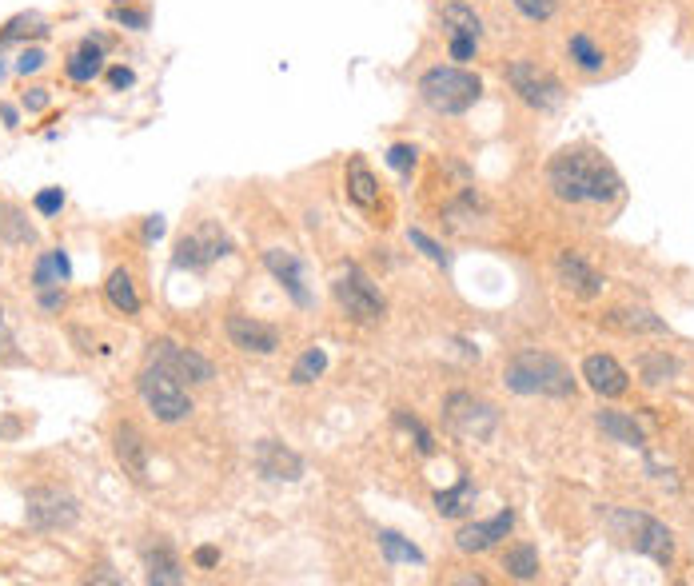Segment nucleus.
Listing matches in <instances>:
<instances>
[{"instance_id": "cd10ccee", "label": "nucleus", "mask_w": 694, "mask_h": 586, "mask_svg": "<svg viewBox=\"0 0 694 586\" xmlns=\"http://www.w3.org/2000/svg\"><path fill=\"white\" fill-rule=\"evenodd\" d=\"M0 240H4V244H32V240H36L32 224H28L24 212L12 208V204H0Z\"/></svg>"}, {"instance_id": "5701e85b", "label": "nucleus", "mask_w": 694, "mask_h": 586, "mask_svg": "<svg viewBox=\"0 0 694 586\" xmlns=\"http://www.w3.org/2000/svg\"><path fill=\"white\" fill-rule=\"evenodd\" d=\"M599 427L623 443V447H643V427L635 423V415H623V411H599Z\"/></svg>"}, {"instance_id": "c85d7f7f", "label": "nucleus", "mask_w": 694, "mask_h": 586, "mask_svg": "<svg viewBox=\"0 0 694 586\" xmlns=\"http://www.w3.org/2000/svg\"><path fill=\"white\" fill-rule=\"evenodd\" d=\"M567 52H571V60H575L583 72H603V64H607L603 48H595V40H591L587 32H575V36L567 40Z\"/></svg>"}, {"instance_id": "39448f33", "label": "nucleus", "mask_w": 694, "mask_h": 586, "mask_svg": "<svg viewBox=\"0 0 694 586\" xmlns=\"http://www.w3.org/2000/svg\"><path fill=\"white\" fill-rule=\"evenodd\" d=\"M443 423H447V431H451L455 439L487 443V439L495 435V427H499V411H495L487 399L471 395V391H451V395L443 399Z\"/></svg>"}, {"instance_id": "c756f323", "label": "nucleus", "mask_w": 694, "mask_h": 586, "mask_svg": "<svg viewBox=\"0 0 694 586\" xmlns=\"http://www.w3.org/2000/svg\"><path fill=\"white\" fill-rule=\"evenodd\" d=\"M379 551H383L387 563H415V567H423V551L411 547V543H407L403 535H395V531H379Z\"/></svg>"}, {"instance_id": "473e14b6", "label": "nucleus", "mask_w": 694, "mask_h": 586, "mask_svg": "<svg viewBox=\"0 0 694 586\" xmlns=\"http://www.w3.org/2000/svg\"><path fill=\"white\" fill-rule=\"evenodd\" d=\"M32 284H36V292H48V288H60V284H64V272L56 268V256H52V252L36 260V272H32Z\"/></svg>"}, {"instance_id": "b1692460", "label": "nucleus", "mask_w": 694, "mask_h": 586, "mask_svg": "<svg viewBox=\"0 0 694 586\" xmlns=\"http://www.w3.org/2000/svg\"><path fill=\"white\" fill-rule=\"evenodd\" d=\"M100 44H80L72 56H68V64H64V72H68V80H76V84H88L96 72H100Z\"/></svg>"}, {"instance_id": "e433bc0d", "label": "nucleus", "mask_w": 694, "mask_h": 586, "mask_svg": "<svg viewBox=\"0 0 694 586\" xmlns=\"http://www.w3.org/2000/svg\"><path fill=\"white\" fill-rule=\"evenodd\" d=\"M527 20H551L555 16V0H511Z\"/></svg>"}, {"instance_id": "f8f14e48", "label": "nucleus", "mask_w": 694, "mask_h": 586, "mask_svg": "<svg viewBox=\"0 0 694 586\" xmlns=\"http://www.w3.org/2000/svg\"><path fill=\"white\" fill-rule=\"evenodd\" d=\"M336 299H340V307H344L347 315L359 319V323L383 319V295L371 288V280L359 268H347L344 276L336 280Z\"/></svg>"}, {"instance_id": "412c9836", "label": "nucleus", "mask_w": 694, "mask_h": 586, "mask_svg": "<svg viewBox=\"0 0 694 586\" xmlns=\"http://www.w3.org/2000/svg\"><path fill=\"white\" fill-rule=\"evenodd\" d=\"M607 327L627 331V335H667V323L659 315H651L647 307H623L607 315Z\"/></svg>"}, {"instance_id": "bb28decb", "label": "nucleus", "mask_w": 694, "mask_h": 586, "mask_svg": "<svg viewBox=\"0 0 694 586\" xmlns=\"http://www.w3.org/2000/svg\"><path fill=\"white\" fill-rule=\"evenodd\" d=\"M471 503H475V487H471V479H459L451 491H439V495H435V511H439V515H447V519L467 515V511H471Z\"/></svg>"}, {"instance_id": "aec40b11", "label": "nucleus", "mask_w": 694, "mask_h": 586, "mask_svg": "<svg viewBox=\"0 0 694 586\" xmlns=\"http://www.w3.org/2000/svg\"><path fill=\"white\" fill-rule=\"evenodd\" d=\"M347 200L355 208H363V212H371L379 204V180L371 176V168H367L363 156H351L347 160Z\"/></svg>"}, {"instance_id": "c03bdc74", "label": "nucleus", "mask_w": 694, "mask_h": 586, "mask_svg": "<svg viewBox=\"0 0 694 586\" xmlns=\"http://www.w3.org/2000/svg\"><path fill=\"white\" fill-rule=\"evenodd\" d=\"M220 563V551L216 547H200L196 551V567H216Z\"/></svg>"}, {"instance_id": "0eeeda50", "label": "nucleus", "mask_w": 694, "mask_h": 586, "mask_svg": "<svg viewBox=\"0 0 694 586\" xmlns=\"http://www.w3.org/2000/svg\"><path fill=\"white\" fill-rule=\"evenodd\" d=\"M507 84L511 92L527 104V108H539V112H551L563 104V84L551 68L535 64V60H511L507 64Z\"/></svg>"}, {"instance_id": "37998d69", "label": "nucleus", "mask_w": 694, "mask_h": 586, "mask_svg": "<svg viewBox=\"0 0 694 586\" xmlns=\"http://www.w3.org/2000/svg\"><path fill=\"white\" fill-rule=\"evenodd\" d=\"M40 307H48V311L64 307V292H60V288H48V292H40Z\"/></svg>"}, {"instance_id": "7ed1b4c3", "label": "nucleus", "mask_w": 694, "mask_h": 586, "mask_svg": "<svg viewBox=\"0 0 694 586\" xmlns=\"http://www.w3.org/2000/svg\"><path fill=\"white\" fill-rule=\"evenodd\" d=\"M419 96L439 116H463V112H471L479 104L483 80L475 72H467V68H455V64L443 68L439 64V68H427L419 76Z\"/></svg>"}, {"instance_id": "a19ab883", "label": "nucleus", "mask_w": 694, "mask_h": 586, "mask_svg": "<svg viewBox=\"0 0 694 586\" xmlns=\"http://www.w3.org/2000/svg\"><path fill=\"white\" fill-rule=\"evenodd\" d=\"M116 20H120V24H128V28H144V24H148V16H144V12H136V8H120V12H116Z\"/></svg>"}, {"instance_id": "2eb2a0df", "label": "nucleus", "mask_w": 694, "mask_h": 586, "mask_svg": "<svg viewBox=\"0 0 694 586\" xmlns=\"http://www.w3.org/2000/svg\"><path fill=\"white\" fill-rule=\"evenodd\" d=\"M256 467H260V475H268V479H276V483H296V479H304V459H300L292 447H284L280 439H260V443H256Z\"/></svg>"}, {"instance_id": "a878e982", "label": "nucleus", "mask_w": 694, "mask_h": 586, "mask_svg": "<svg viewBox=\"0 0 694 586\" xmlns=\"http://www.w3.org/2000/svg\"><path fill=\"white\" fill-rule=\"evenodd\" d=\"M104 292H108V303L116 311H124V315H136L140 311V295H136V284H132L128 272H112L108 284H104Z\"/></svg>"}, {"instance_id": "72a5a7b5", "label": "nucleus", "mask_w": 694, "mask_h": 586, "mask_svg": "<svg viewBox=\"0 0 694 586\" xmlns=\"http://www.w3.org/2000/svg\"><path fill=\"white\" fill-rule=\"evenodd\" d=\"M407 240H411V248H419V252H423L431 264H439V268H447V264H451V256H447V252H443V248H439V244H435L427 232L411 228V232H407Z\"/></svg>"}, {"instance_id": "2f4dec72", "label": "nucleus", "mask_w": 694, "mask_h": 586, "mask_svg": "<svg viewBox=\"0 0 694 586\" xmlns=\"http://www.w3.org/2000/svg\"><path fill=\"white\" fill-rule=\"evenodd\" d=\"M328 371V351L324 347H308L300 359H296V367H292V383H316L320 375Z\"/></svg>"}, {"instance_id": "c9c22d12", "label": "nucleus", "mask_w": 694, "mask_h": 586, "mask_svg": "<svg viewBox=\"0 0 694 586\" xmlns=\"http://www.w3.org/2000/svg\"><path fill=\"white\" fill-rule=\"evenodd\" d=\"M415 156H419V152H415L411 144H391V148H387V164H391L395 172H411V168H415Z\"/></svg>"}, {"instance_id": "1a4fd4ad", "label": "nucleus", "mask_w": 694, "mask_h": 586, "mask_svg": "<svg viewBox=\"0 0 694 586\" xmlns=\"http://www.w3.org/2000/svg\"><path fill=\"white\" fill-rule=\"evenodd\" d=\"M228 252H232V240H228L216 224H200L196 232L180 236V244H176V268L204 272V268H212L216 260H224Z\"/></svg>"}, {"instance_id": "a211bd4d", "label": "nucleus", "mask_w": 694, "mask_h": 586, "mask_svg": "<svg viewBox=\"0 0 694 586\" xmlns=\"http://www.w3.org/2000/svg\"><path fill=\"white\" fill-rule=\"evenodd\" d=\"M559 280H563V288L567 292H575L579 299H595V295L603 292V276L579 256V252H563L559 256Z\"/></svg>"}, {"instance_id": "de8ad7c7", "label": "nucleus", "mask_w": 694, "mask_h": 586, "mask_svg": "<svg viewBox=\"0 0 694 586\" xmlns=\"http://www.w3.org/2000/svg\"><path fill=\"white\" fill-rule=\"evenodd\" d=\"M0 76H4V64H0Z\"/></svg>"}, {"instance_id": "4468645a", "label": "nucleus", "mask_w": 694, "mask_h": 586, "mask_svg": "<svg viewBox=\"0 0 694 586\" xmlns=\"http://www.w3.org/2000/svg\"><path fill=\"white\" fill-rule=\"evenodd\" d=\"M583 379H587V387H591L595 395H603V399H619V395H627V387H631V375H627V367H623L615 355H587V359H583Z\"/></svg>"}, {"instance_id": "49530a36", "label": "nucleus", "mask_w": 694, "mask_h": 586, "mask_svg": "<svg viewBox=\"0 0 694 586\" xmlns=\"http://www.w3.org/2000/svg\"><path fill=\"white\" fill-rule=\"evenodd\" d=\"M4 347H12V339H8V331H4V319H0V355H4Z\"/></svg>"}, {"instance_id": "f03ea898", "label": "nucleus", "mask_w": 694, "mask_h": 586, "mask_svg": "<svg viewBox=\"0 0 694 586\" xmlns=\"http://www.w3.org/2000/svg\"><path fill=\"white\" fill-rule=\"evenodd\" d=\"M503 383L515 391V395H551V399H571L575 395V379H571V367L551 355V351H519L507 359L503 367Z\"/></svg>"}, {"instance_id": "58836bf2", "label": "nucleus", "mask_w": 694, "mask_h": 586, "mask_svg": "<svg viewBox=\"0 0 694 586\" xmlns=\"http://www.w3.org/2000/svg\"><path fill=\"white\" fill-rule=\"evenodd\" d=\"M44 60H48V56H44L40 48H24V52H20V60H16V72H20V76L40 72V68H44Z\"/></svg>"}, {"instance_id": "4be33fe9", "label": "nucleus", "mask_w": 694, "mask_h": 586, "mask_svg": "<svg viewBox=\"0 0 694 586\" xmlns=\"http://www.w3.org/2000/svg\"><path fill=\"white\" fill-rule=\"evenodd\" d=\"M144 567H148V583L156 586H180L184 583V567L168 547H152L144 551Z\"/></svg>"}, {"instance_id": "a18cd8bd", "label": "nucleus", "mask_w": 694, "mask_h": 586, "mask_svg": "<svg viewBox=\"0 0 694 586\" xmlns=\"http://www.w3.org/2000/svg\"><path fill=\"white\" fill-rule=\"evenodd\" d=\"M164 236V220L160 216H152L148 224H144V240H160Z\"/></svg>"}, {"instance_id": "20e7f679", "label": "nucleus", "mask_w": 694, "mask_h": 586, "mask_svg": "<svg viewBox=\"0 0 694 586\" xmlns=\"http://www.w3.org/2000/svg\"><path fill=\"white\" fill-rule=\"evenodd\" d=\"M611 531L639 555L655 559L659 567H671L675 563V535L667 523L643 515V511H611Z\"/></svg>"}, {"instance_id": "6ab92c4d", "label": "nucleus", "mask_w": 694, "mask_h": 586, "mask_svg": "<svg viewBox=\"0 0 694 586\" xmlns=\"http://www.w3.org/2000/svg\"><path fill=\"white\" fill-rule=\"evenodd\" d=\"M116 459H120L124 475H132L136 483L148 479V443H144V435L132 423H120L116 427Z\"/></svg>"}, {"instance_id": "f704fd0d", "label": "nucleus", "mask_w": 694, "mask_h": 586, "mask_svg": "<svg viewBox=\"0 0 694 586\" xmlns=\"http://www.w3.org/2000/svg\"><path fill=\"white\" fill-rule=\"evenodd\" d=\"M395 423H399L403 431H411V435H415V447H419L423 455H431V451H435V439H431V431H427V427H423V423H419L415 415H403V411H399V415H395Z\"/></svg>"}, {"instance_id": "ea45409f", "label": "nucleus", "mask_w": 694, "mask_h": 586, "mask_svg": "<svg viewBox=\"0 0 694 586\" xmlns=\"http://www.w3.org/2000/svg\"><path fill=\"white\" fill-rule=\"evenodd\" d=\"M24 108L28 112H44L48 108V88H28L24 92Z\"/></svg>"}, {"instance_id": "9b49d317", "label": "nucleus", "mask_w": 694, "mask_h": 586, "mask_svg": "<svg viewBox=\"0 0 694 586\" xmlns=\"http://www.w3.org/2000/svg\"><path fill=\"white\" fill-rule=\"evenodd\" d=\"M443 24H447V48H451V60H471L475 48H479V36H483V20L471 4L463 0H451L443 8Z\"/></svg>"}, {"instance_id": "393cba45", "label": "nucleus", "mask_w": 694, "mask_h": 586, "mask_svg": "<svg viewBox=\"0 0 694 586\" xmlns=\"http://www.w3.org/2000/svg\"><path fill=\"white\" fill-rule=\"evenodd\" d=\"M503 571H507L511 579H519V583L539 579V551H535V547H527V543L511 547V551L503 555Z\"/></svg>"}, {"instance_id": "f3484780", "label": "nucleus", "mask_w": 694, "mask_h": 586, "mask_svg": "<svg viewBox=\"0 0 694 586\" xmlns=\"http://www.w3.org/2000/svg\"><path fill=\"white\" fill-rule=\"evenodd\" d=\"M264 264H268V272L284 284V292L292 295L300 307L312 303V295H308V288H304V268H300V256H296V252H288V248H272V252H264Z\"/></svg>"}, {"instance_id": "423d86ee", "label": "nucleus", "mask_w": 694, "mask_h": 586, "mask_svg": "<svg viewBox=\"0 0 694 586\" xmlns=\"http://www.w3.org/2000/svg\"><path fill=\"white\" fill-rule=\"evenodd\" d=\"M140 399H144V407H148L160 423H180V419L192 415V399H188L184 383H180L172 371L156 367V363H148V367L140 371Z\"/></svg>"}, {"instance_id": "ddd939ff", "label": "nucleus", "mask_w": 694, "mask_h": 586, "mask_svg": "<svg viewBox=\"0 0 694 586\" xmlns=\"http://www.w3.org/2000/svg\"><path fill=\"white\" fill-rule=\"evenodd\" d=\"M228 339L232 347L248 355H276L280 351V331L272 323H260L252 315H228Z\"/></svg>"}, {"instance_id": "f257e3e1", "label": "nucleus", "mask_w": 694, "mask_h": 586, "mask_svg": "<svg viewBox=\"0 0 694 586\" xmlns=\"http://www.w3.org/2000/svg\"><path fill=\"white\" fill-rule=\"evenodd\" d=\"M547 184L567 204H611L623 192L615 164L591 148H567L547 164Z\"/></svg>"}, {"instance_id": "7c9ffc66", "label": "nucleus", "mask_w": 694, "mask_h": 586, "mask_svg": "<svg viewBox=\"0 0 694 586\" xmlns=\"http://www.w3.org/2000/svg\"><path fill=\"white\" fill-rule=\"evenodd\" d=\"M639 371H643V383L659 387V383H667V379L679 371V363H675V355H667V351H647V355L639 359Z\"/></svg>"}, {"instance_id": "79ce46f5", "label": "nucleus", "mask_w": 694, "mask_h": 586, "mask_svg": "<svg viewBox=\"0 0 694 586\" xmlns=\"http://www.w3.org/2000/svg\"><path fill=\"white\" fill-rule=\"evenodd\" d=\"M132 80H136V76H132V68H124V64H116V68L108 72V84H112V88H128Z\"/></svg>"}, {"instance_id": "4c0bfd02", "label": "nucleus", "mask_w": 694, "mask_h": 586, "mask_svg": "<svg viewBox=\"0 0 694 586\" xmlns=\"http://www.w3.org/2000/svg\"><path fill=\"white\" fill-rule=\"evenodd\" d=\"M60 208H64V192H60V188L36 192V212H40V216H56Z\"/></svg>"}, {"instance_id": "6e6552de", "label": "nucleus", "mask_w": 694, "mask_h": 586, "mask_svg": "<svg viewBox=\"0 0 694 586\" xmlns=\"http://www.w3.org/2000/svg\"><path fill=\"white\" fill-rule=\"evenodd\" d=\"M24 503H28V523L36 531H68L80 515L76 499L60 487H32Z\"/></svg>"}, {"instance_id": "9d476101", "label": "nucleus", "mask_w": 694, "mask_h": 586, "mask_svg": "<svg viewBox=\"0 0 694 586\" xmlns=\"http://www.w3.org/2000/svg\"><path fill=\"white\" fill-rule=\"evenodd\" d=\"M148 363H156V367H164V371H172L176 379H188V383H212V375H216L204 355H196V351H188L172 339H152L148 343Z\"/></svg>"}, {"instance_id": "dca6fc26", "label": "nucleus", "mask_w": 694, "mask_h": 586, "mask_svg": "<svg viewBox=\"0 0 694 586\" xmlns=\"http://www.w3.org/2000/svg\"><path fill=\"white\" fill-rule=\"evenodd\" d=\"M515 527V515L511 511H499L495 519H483V523H467L455 531V547L463 555H479V551H491L499 539H507Z\"/></svg>"}]
</instances>
